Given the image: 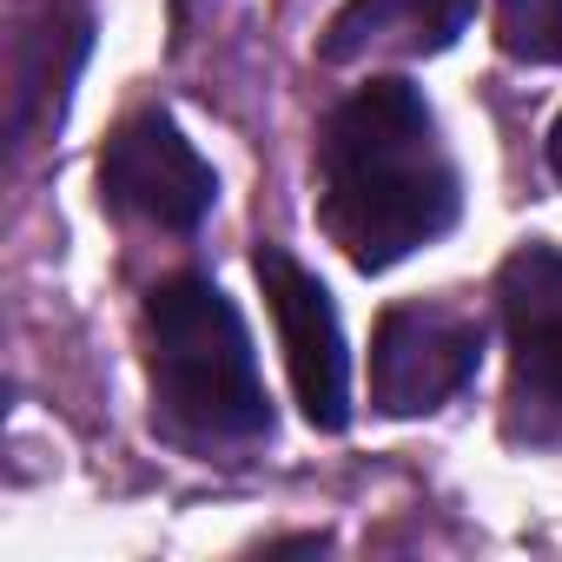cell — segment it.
Masks as SVG:
<instances>
[{"instance_id": "3957f363", "label": "cell", "mask_w": 562, "mask_h": 562, "mask_svg": "<svg viewBox=\"0 0 562 562\" xmlns=\"http://www.w3.org/2000/svg\"><path fill=\"white\" fill-rule=\"evenodd\" d=\"M265 305L278 318V345H285V371L299 391V411L318 430H345L351 424V351H345V325L331 292L318 285V271H305L285 245H258L251 258Z\"/></svg>"}, {"instance_id": "6da1fadb", "label": "cell", "mask_w": 562, "mask_h": 562, "mask_svg": "<svg viewBox=\"0 0 562 562\" xmlns=\"http://www.w3.org/2000/svg\"><path fill=\"white\" fill-rule=\"evenodd\" d=\"M463 186L411 80H371L318 133V218L358 271H391L457 225Z\"/></svg>"}, {"instance_id": "277c9868", "label": "cell", "mask_w": 562, "mask_h": 562, "mask_svg": "<svg viewBox=\"0 0 562 562\" xmlns=\"http://www.w3.org/2000/svg\"><path fill=\"white\" fill-rule=\"evenodd\" d=\"M483 358V325L443 305H391L371 338V404L384 417H424L450 404Z\"/></svg>"}, {"instance_id": "8992f818", "label": "cell", "mask_w": 562, "mask_h": 562, "mask_svg": "<svg viewBox=\"0 0 562 562\" xmlns=\"http://www.w3.org/2000/svg\"><path fill=\"white\" fill-rule=\"evenodd\" d=\"M496 299H503L516 397L562 417V251L555 245L509 251L496 271Z\"/></svg>"}, {"instance_id": "7a4b0ae2", "label": "cell", "mask_w": 562, "mask_h": 562, "mask_svg": "<svg viewBox=\"0 0 562 562\" xmlns=\"http://www.w3.org/2000/svg\"><path fill=\"white\" fill-rule=\"evenodd\" d=\"M146 364L172 430L205 443L271 437V397L258 384L251 331L212 278L179 271L146 292Z\"/></svg>"}, {"instance_id": "30bf717a", "label": "cell", "mask_w": 562, "mask_h": 562, "mask_svg": "<svg viewBox=\"0 0 562 562\" xmlns=\"http://www.w3.org/2000/svg\"><path fill=\"white\" fill-rule=\"evenodd\" d=\"M549 172H555V186H562V113H555V126H549Z\"/></svg>"}, {"instance_id": "52a82bcc", "label": "cell", "mask_w": 562, "mask_h": 562, "mask_svg": "<svg viewBox=\"0 0 562 562\" xmlns=\"http://www.w3.org/2000/svg\"><path fill=\"white\" fill-rule=\"evenodd\" d=\"M476 14V0H345L325 27V60L331 67H358V60H430L450 54L463 41Z\"/></svg>"}, {"instance_id": "ba28073f", "label": "cell", "mask_w": 562, "mask_h": 562, "mask_svg": "<svg viewBox=\"0 0 562 562\" xmlns=\"http://www.w3.org/2000/svg\"><path fill=\"white\" fill-rule=\"evenodd\" d=\"M87 47H93V21H87V8H54V14L27 34V47H21V74H14V113H8L14 146H27L41 126H54V120L67 113V87L80 80Z\"/></svg>"}, {"instance_id": "5b68a950", "label": "cell", "mask_w": 562, "mask_h": 562, "mask_svg": "<svg viewBox=\"0 0 562 562\" xmlns=\"http://www.w3.org/2000/svg\"><path fill=\"white\" fill-rule=\"evenodd\" d=\"M100 199L146 225L192 232L218 199V172L166 113H133L100 153Z\"/></svg>"}, {"instance_id": "9c48e42d", "label": "cell", "mask_w": 562, "mask_h": 562, "mask_svg": "<svg viewBox=\"0 0 562 562\" xmlns=\"http://www.w3.org/2000/svg\"><path fill=\"white\" fill-rule=\"evenodd\" d=\"M496 41L516 60L562 67V0H503L496 8Z\"/></svg>"}]
</instances>
